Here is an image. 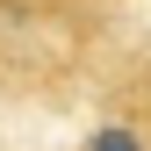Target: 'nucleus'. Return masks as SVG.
Listing matches in <instances>:
<instances>
[{
  "mask_svg": "<svg viewBox=\"0 0 151 151\" xmlns=\"http://www.w3.org/2000/svg\"><path fill=\"white\" fill-rule=\"evenodd\" d=\"M86 151H144V137H137V129H122V122H108V129H93V137H86Z\"/></svg>",
  "mask_w": 151,
  "mask_h": 151,
  "instance_id": "obj_1",
  "label": "nucleus"
}]
</instances>
